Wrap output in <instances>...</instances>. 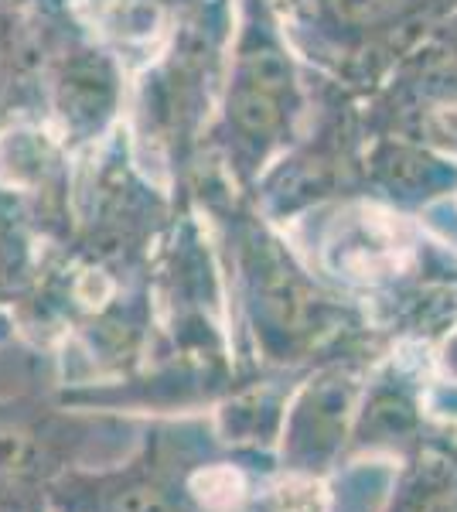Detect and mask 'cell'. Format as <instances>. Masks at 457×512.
I'll list each match as a JSON object with an SVG mask.
<instances>
[{
  "instance_id": "6da1fadb",
  "label": "cell",
  "mask_w": 457,
  "mask_h": 512,
  "mask_svg": "<svg viewBox=\"0 0 457 512\" xmlns=\"http://www.w3.org/2000/svg\"><path fill=\"white\" fill-rule=\"evenodd\" d=\"M335 256V267L355 277H379L389 270H400L413 250V239L406 222L376 209H362L355 222H345L342 239L328 246Z\"/></svg>"
},
{
  "instance_id": "7a4b0ae2",
  "label": "cell",
  "mask_w": 457,
  "mask_h": 512,
  "mask_svg": "<svg viewBox=\"0 0 457 512\" xmlns=\"http://www.w3.org/2000/svg\"><path fill=\"white\" fill-rule=\"evenodd\" d=\"M191 492H195V499L202 502L205 509L232 512V509L243 506V499H246V478L232 465H212V468L195 472V478H191Z\"/></svg>"
},
{
  "instance_id": "3957f363",
  "label": "cell",
  "mask_w": 457,
  "mask_h": 512,
  "mask_svg": "<svg viewBox=\"0 0 457 512\" xmlns=\"http://www.w3.org/2000/svg\"><path fill=\"white\" fill-rule=\"evenodd\" d=\"M331 495L314 478H284L260 499L256 512H328Z\"/></svg>"
}]
</instances>
